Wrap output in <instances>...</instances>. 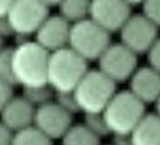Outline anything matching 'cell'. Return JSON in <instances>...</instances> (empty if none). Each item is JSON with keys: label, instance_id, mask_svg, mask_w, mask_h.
Wrapping results in <instances>:
<instances>
[{"label": "cell", "instance_id": "5", "mask_svg": "<svg viewBox=\"0 0 160 145\" xmlns=\"http://www.w3.org/2000/svg\"><path fill=\"white\" fill-rule=\"evenodd\" d=\"M111 46L110 34L87 18L71 28L68 48L77 53L80 58L88 61L99 60L103 53Z\"/></svg>", "mask_w": 160, "mask_h": 145}, {"label": "cell", "instance_id": "30", "mask_svg": "<svg viewBox=\"0 0 160 145\" xmlns=\"http://www.w3.org/2000/svg\"><path fill=\"white\" fill-rule=\"evenodd\" d=\"M4 48H5V47H4V40L0 37V52H1Z\"/></svg>", "mask_w": 160, "mask_h": 145}, {"label": "cell", "instance_id": "6", "mask_svg": "<svg viewBox=\"0 0 160 145\" xmlns=\"http://www.w3.org/2000/svg\"><path fill=\"white\" fill-rule=\"evenodd\" d=\"M49 7L44 1L37 0H16L12 1L8 22L12 26L14 36L29 37L35 35L49 14Z\"/></svg>", "mask_w": 160, "mask_h": 145}, {"label": "cell", "instance_id": "10", "mask_svg": "<svg viewBox=\"0 0 160 145\" xmlns=\"http://www.w3.org/2000/svg\"><path fill=\"white\" fill-rule=\"evenodd\" d=\"M33 126L50 140L62 139L73 126V115L52 102L36 109Z\"/></svg>", "mask_w": 160, "mask_h": 145}, {"label": "cell", "instance_id": "26", "mask_svg": "<svg viewBox=\"0 0 160 145\" xmlns=\"http://www.w3.org/2000/svg\"><path fill=\"white\" fill-rule=\"evenodd\" d=\"M14 33L12 30V26L8 22V18L7 17H4V18H0V37L4 40L6 37H11L13 36Z\"/></svg>", "mask_w": 160, "mask_h": 145}, {"label": "cell", "instance_id": "16", "mask_svg": "<svg viewBox=\"0 0 160 145\" xmlns=\"http://www.w3.org/2000/svg\"><path fill=\"white\" fill-rule=\"evenodd\" d=\"M62 145H100V138L84 125H73L62 138Z\"/></svg>", "mask_w": 160, "mask_h": 145}, {"label": "cell", "instance_id": "9", "mask_svg": "<svg viewBox=\"0 0 160 145\" xmlns=\"http://www.w3.org/2000/svg\"><path fill=\"white\" fill-rule=\"evenodd\" d=\"M132 16V5L128 1L94 0L90 4L88 18L108 34L121 31Z\"/></svg>", "mask_w": 160, "mask_h": 145}, {"label": "cell", "instance_id": "12", "mask_svg": "<svg viewBox=\"0 0 160 145\" xmlns=\"http://www.w3.org/2000/svg\"><path fill=\"white\" fill-rule=\"evenodd\" d=\"M129 91L145 105L155 103L160 97V74L149 66L138 68L130 78Z\"/></svg>", "mask_w": 160, "mask_h": 145}, {"label": "cell", "instance_id": "27", "mask_svg": "<svg viewBox=\"0 0 160 145\" xmlns=\"http://www.w3.org/2000/svg\"><path fill=\"white\" fill-rule=\"evenodd\" d=\"M12 5V1H7V0H0V18L7 17V14L10 12V8Z\"/></svg>", "mask_w": 160, "mask_h": 145}, {"label": "cell", "instance_id": "21", "mask_svg": "<svg viewBox=\"0 0 160 145\" xmlns=\"http://www.w3.org/2000/svg\"><path fill=\"white\" fill-rule=\"evenodd\" d=\"M54 102L59 105V107H61L65 112L69 113L71 115L80 112L73 92H60V94H55V101Z\"/></svg>", "mask_w": 160, "mask_h": 145}, {"label": "cell", "instance_id": "23", "mask_svg": "<svg viewBox=\"0 0 160 145\" xmlns=\"http://www.w3.org/2000/svg\"><path fill=\"white\" fill-rule=\"evenodd\" d=\"M13 97V85L0 79V113Z\"/></svg>", "mask_w": 160, "mask_h": 145}, {"label": "cell", "instance_id": "29", "mask_svg": "<svg viewBox=\"0 0 160 145\" xmlns=\"http://www.w3.org/2000/svg\"><path fill=\"white\" fill-rule=\"evenodd\" d=\"M155 110H157V113H155V114H157V115L160 118V97H159V99L155 102Z\"/></svg>", "mask_w": 160, "mask_h": 145}, {"label": "cell", "instance_id": "20", "mask_svg": "<svg viewBox=\"0 0 160 145\" xmlns=\"http://www.w3.org/2000/svg\"><path fill=\"white\" fill-rule=\"evenodd\" d=\"M84 125L99 138L110 134L107 124H105V120L103 118V114H88V115H85Z\"/></svg>", "mask_w": 160, "mask_h": 145}, {"label": "cell", "instance_id": "14", "mask_svg": "<svg viewBox=\"0 0 160 145\" xmlns=\"http://www.w3.org/2000/svg\"><path fill=\"white\" fill-rule=\"evenodd\" d=\"M133 145H160V118L154 114H146L136 128L132 132Z\"/></svg>", "mask_w": 160, "mask_h": 145}, {"label": "cell", "instance_id": "13", "mask_svg": "<svg viewBox=\"0 0 160 145\" xmlns=\"http://www.w3.org/2000/svg\"><path fill=\"white\" fill-rule=\"evenodd\" d=\"M35 112L36 108H33L23 96L13 97L0 113V122L13 133H17L33 126Z\"/></svg>", "mask_w": 160, "mask_h": 145}, {"label": "cell", "instance_id": "19", "mask_svg": "<svg viewBox=\"0 0 160 145\" xmlns=\"http://www.w3.org/2000/svg\"><path fill=\"white\" fill-rule=\"evenodd\" d=\"M0 79L16 86L12 70V48H4L0 52Z\"/></svg>", "mask_w": 160, "mask_h": 145}, {"label": "cell", "instance_id": "11", "mask_svg": "<svg viewBox=\"0 0 160 145\" xmlns=\"http://www.w3.org/2000/svg\"><path fill=\"white\" fill-rule=\"evenodd\" d=\"M72 25L60 14L49 16L35 34V42L49 54L68 47Z\"/></svg>", "mask_w": 160, "mask_h": 145}, {"label": "cell", "instance_id": "22", "mask_svg": "<svg viewBox=\"0 0 160 145\" xmlns=\"http://www.w3.org/2000/svg\"><path fill=\"white\" fill-rule=\"evenodd\" d=\"M142 14L155 28H160V0L146 1L142 4Z\"/></svg>", "mask_w": 160, "mask_h": 145}, {"label": "cell", "instance_id": "24", "mask_svg": "<svg viewBox=\"0 0 160 145\" xmlns=\"http://www.w3.org/2000/svg\"><path fill=\"white\" fill-rule=\"evenodd\" d=\"M147 54H148L149 67L160 74V39H158V41L154 43Z\"/></svg>", "mask_w": 160, "mask_h": 145}, {"label": "cell", "instance_id": "15", "mask_svg": "<svg viewBox=\"0 0 160 145\" xmlns=\"http://www.w3.org/2000/svg\"><path fill=\"white\" fill-rule=\"evenodd\" d=\"M90 4L91 1H85V0L60 1L59 12L66 22H68L71 25H74L90 17Z\"/></svg>", "mask_w": 160, "mask_h": 145}, {"label": "cell", "instance_id": "8", "mask_svg": "<svg viewBox=\"0 0 160 145\" xmlns=\"http://www.w3.org/2000/svg\"><path fill=\"white\" fill-rule=\"evenodd\" d=\"M120 33L121 43L136 55L148 53L159 39L158 28L143 14H133Z\"/></svg>", "mask_w": 160, "mask_h": 145}, {"label": "cell", "instance_id": "2", "mask_svg": "<svg viewBox=\"0 0 160 145\" xmlns=\"http://www.w3.org/2000/svg\"><path fill=\"white\" fill-rule=\"evenodd\" d=\"M88 72L87 62L71 48L52 53L48 64L47 82L55 94L73 92Z\"/></svg>", "mask_w": 160, "mask_h": 145}, {"label": "cell", "instance_id": "18", "mask_svg": "<svg viewBox=\"0 0 160 145\" xmlns=\"http://www.w3.org/2000/svg\"><path fill=\"white\" fill-rule=\"evenodd\" d=\"M52 142L35 126H31L14 133L12 145H53Z\"/></svg>", "mask_w": 160, "mask_h": 145}, {"label": "cell", "instance_id": "28", "mask_svg": "<svg viewBox=\"0 0 160 145\" xmlns=\"http://www.w3.org/2000/svg\"><path fill=\"white\" fill-rule=\"evenodd\" d=\"M112 145H133L130 136H116L113 137Z\"/></svg>", "mask_w": 160, "mask_h": 145}, {"label": "cell", "instance_id": "4", "mask_svg": "<svg viewBox=\"0 0 160 145\" xmlns=\"http://www.w3.org/2000/svg\"><path fill=\"white\" fill-rule=\"evenodd\" d=\"M79 110L88 114H102L111 102L116 92V84L99 70L88 71L73 91Z\"/></svg>", "mask_w": 160, "mask_h": 145}, {"label": "cell", "instance_id": "7", "mask_svg": "<svg viewBox=\"0 0 160 145\" xmlns=\"http://www.w3.org/2000/svg\"><path fill=\"white\" fill-rule=\"evenodd\" d=\"M99 71L115 84L126 82L138 70V55L122 43H115L108 48L98 60Z\"/></svg>", "mask_w": 160, "mask_h": 145}, {"label": "cell", "instance_id": "1", "mask_svg": "<svg viewBox=\"0 0 160 145\" xmlns=\"http://www.w3.org/2000/svg\"><path fill=\"white\" fill-rule=\"evenodd\" d=\"M50 54L36 43L28 41L12 48V70L16 84L25 88L48 85L47 73Z\"/></svg>", "mask_w": 160, "mask_h": 145}, {"label": "cell", "instance_id": "3", "mask_svg": "<svg viewBox=\"0 0 160 145\" xmlns=\"http://www.w3.org/2000/svg\"><path fill=\"white\" fill-rule=\"evenodd\" d=\"M109 132L116 136H130L145 118V105L130 91L117 92L102 113Z\"/></svg>", "mask_w": 160, "mask_h": 145}, {"label": "cell", "instance_id": "17", "mask_svg": "<svg viewBox=\"0 0 160 145\" xmlns=\"http://www.w3.org/2000/svg\"><path fill=\"white\" fill-rule=\"evenodd\" d=\"M55 92L49 85L36 86V88H25L23 89V97L27 99L33 108H40L42 105L54 102Z\"/></svg>", "mask_w": 160, "mask_h": 145}, {"label": "cell", "instance_id": "25", "mask_svg": "<svg viewBox=\"0 0 160 145\" xmlns=\"http://www.w3.org/2000/svg\"><path fill=\"white\" fill-rule=\"evenodd\" d=\"M14 133L8 130L4 124L0 122V145H12L13 144Z\"/></svg>", "mask_w": 160, "mask_h": 145}]
</instances>
